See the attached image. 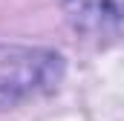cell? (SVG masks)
I'll list each match as a JSON object with an SVG mask.
<instances>
[{
  "label": "cell",
  "instance_id": "obj_1",
  "mask_svg": "<svg viewBox=\"0 0 124 121\" xmlns=\"http://www.w3.org/2000/svg\"><path fill=\"white\" fill-rule=\"evenodd\" d=\"M63 78V58L43 46L0 43V110L52 92Z\"/></svg>",
  "mask_w": 124,
  "mask_h": 121
},
{
  "label": "cell",
  "instance_id": "obj_2",
  "mask_svg": "<svg viewBox=\"0 0 124 121\" xmlns=\"http://www.w3.org/2000/svg\"><path fill=\"white\" fill-rule=\"evenodd\" d=\"M69 23L81 32H104L124 20V0H63Z\"/></svg>",
  "mask_w": 124,
  "mask_h": 121
}]
</instances>
